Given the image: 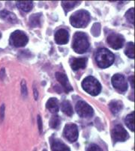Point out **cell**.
<instances>
[{
	"label": "cell",
	"mask_w": 135,
	"mask_h": 151,
	"mask_svg": "<svg viewBox=\"0 0 135 151\" xmlns=\"http://www.w3.org/2000/svg\"><path fill=\"white\" fill-rule=\"evenodd\" d=\"M95 60L98 66L101 68H107L111 66L115 60L114 55L112 52L106 48H101L95 53Z\"/></svg>",
	"instance_id": "cell-1"
},
{
	"label": "cell",
	"mask_w": 135,
	"mask_h": 151,
	"mask_svg": "<svg viewBox=\"0 0 135 151\" xmlns=\"http://www.w3.org/2000/svg\"><path fill=\"white\" fill-rule=\"evenodd\" d=\"M89 42L88 37L83 32H76L72 42V48L75 52L83 54L88 50Z\"/></svg>",
	"instance_id": "cell-2"
},
{
	"label": "cell",
	"mask_w": 135,
	"mask_h": 151,
	"mask_svg": "<svg viewBox=\"0 0 135 151\" xmlns=\"http://www.w3.org/2000/svg\"><path fill=\"white\" fill-rule=\"evenodd\" d=\"M90 21L89 14L86 10H79L70 17V23L74 27L82 28L88 25Z\"/></svg>",
	"instance_id": "cell-3"
},
{
	"label": "cell",
	"mask_w": 135,
	"mask_h": 151,
	"mask_svg": "<svg viewBox=\"0 0 135 151\" xmlns=\"http://www.w3.org/2000/svg\"><path fill=\"white\" fill-rule=\"evenodd\" d=\"M82 87L85 91L92 96H97L101 91L100 82L93 76H87L82 82Z\"/></svg>",
	"instance_id": "cell-4"
},
{
	"label": "cell",
	"mask_w": 135,
	"mask_h": 151,
	"mask_svg": "<svg viewBox=\"0 0 135 151\" xmlns=\"http://www.w3.org/2000/svg\"><path fill=\"white\" fill-rule=\"evenodd\" d=\"M29 41L27 35L22 31L17 30L11 35L10 43L15 47H25Z\"/></svg>",
	"instance_id": "cell-5"
},
{
	"label": "cell",
	"mask_w": 135,
	"mask_h": 151,
	"mask_svg": "<svg viewBox=\"0 0 135 151\" xmlns=\"http://www.w3.org/2000/svg\"><path fill=\"white\" fill-rule=\"evenodd\" d=\"M76 111L78 115L83 118L92 117L94 114L93 109H92L88 103L83 100H80L76 104Z\"/></svg>",
	"instance_id": "cell-6"
},
{
	"label": "cell",
	"mask_w": 135,
	"mask_h": 151,
	"mask_svg": "<svg viewBox=\"0 0 135 151\" xmlns=\"http://www.w3.org/2000/svg\"><path fill=\"white\" fill-rule=\"evenodd\" d=\"M63 135L70 142H75L78 138V129L76 124H68L65 125Z\"/></svg>",
	"instance_id": "cell-7"
},
{
	"label": "cell",
	"mask_w": 135,
	"mask_h": 151,
	"mask_svg": "<svg viewBox=\"0 0 135 151\" xmlns=\"http://www.w3.org/2000/svg\"><path fill=\"white\" fill-rule=\"evenodd\" d=\"M112 141L116 142H125L128 138V134L127 131L124 129L122 125H116L112 131Z\"/></svg>",
	"instance_id": "cell-8"
},
{
	"label": "cell",
	"mask_w": 135,
	"mask_h": 151,
	"mask_svg": "<svg viewBox=\"0 0 135 151\" xmlns=\"http://www.w3.org/2000/svg\"><path fill=\"white\" fill-rule=\"evenodd\" d=\"M107 41L108 45L114 50H119L122 48L125 44V39L123 36L116 33H112L108 35Z\"/></svg>",
	"instance_id": "cell-9"
},
{
	"label": "cell",
	"mask_w": 135,
	"mask_h": 151,
	"mask_svg": "<svg viewBox=\"0 0 135 151\" xmlns=\"http://www.w3.org/2000/svg\"><path fill=\"white\" fill-rule=\"evenodd\" d=\"M112 85L120 93L126 92L128 89V83L126 79L119 73L115 74L112 77Z\"/></svg>",
	"instance_id": "cell-10"
},
{
	"label": "cell",
	"mask_w": 135,
	"mask_h": 151,
	"mask_svg": "<svg viewBox=\"0 0 135 151\" xmlns=\"http://www.w3.org/2000/svg\"><path fill=\"white\" fill-rule=\"evenodd\" d=\"M55 40L57 44L60 45L68 44V42L69 40L68 32L64 29H59L55 34Z\"/></svg>",
	"instance_id": "cell-11"
},
{
	"label": "cell",
	"mask_w": 135,
	"mask_h": 151,
	"mask_svg": "<svg viewBox=\"0 0 135 151\" xmlns=\"http://www.w3.org/2000/svg\"><path fill=\"white\" fill-rule=\"evenodd\" d=\"M56 77L57 79V80L60 82V84L62 85V88H64V90L65 91L66 93H68V92L73 91L72 86L70 84L68 79L67 76L65 73H56Z\"/></svg>",
	"instance_id": "cell-12"
},
{
	"label": "cell",
	"mask_w": 135,
	"mask_h": 151,
	"mask_svg": "<svg viewBox=\"0 0 135 151\" xmlns=\"http://www.w3.org/2000/svg\"><path fill=\"white\" fill-rule=\"evenodd\" d=\"M50 145L52 151H70L69 147L58 138H52L50 140Z\"/></svg>",
	"instance_id": "cell-13"
},
{
	"label": "cell",
	"mask_w": 135,
	"mask_h": 151,
	"mask_svg": "<svg viewBox=\"0 0 135 151\" xmlns=\"http://www.w3.org/2000/svg\"><path fill=\"white\" fill-rule=\"evenodd\" d=\"M87 58H72L71 61V66L74 70H78L80 69H84L86 66Z\"/></svg>",
	"instance_id": "cell-14"
},
{
	"label": "cell",
	"mask_w": 135,
	"mask_h": 151,
	"mask_svg": "<svg viewBox=\"0 0 135 151\" xmlns=\"http://www.w3.org/2000/svg\"><path fill=\"white\" fill-rule=\"evenodd\" d=\"M0 17L4 20L7 21V22H9V23H17V18L16 15L12 12H8L7 10H3L2 12H0Z\"/></svg>",
	"instance_id": "cell-15"
},
{
	"label": "cell",
	"mask_w": 135,
	"mask_h": 151,
	"mask_svg": "<svg viewBox=\"0 0 135 151\" xmlns=\"http://www.w3.org/2000/svg\"><path fill=\"white\" fill-rule=\"evenodd\" d=\"M46 107L52 114H56V113L58 112L59 110H60V107H59V103L57 99H49L48 101L47 102V104H46Z\"/></svg>",
	"instance_id": "cell-16"
},
{
	"label": "cell",
	"mask_w": 135,
	"mask_h": 151,
	"mask_svg": "<svg viewBox=\"0 0 135 151\" xmlns=\"http://www.w3.org/2000/svg\"><path fill=\"white\" fill-rule=\"evenodd\" d=\"M110 109L111 112L113 114H117L121 111V110L123 108V104L121 101L119 100H113L111 101L109 104Z\"/></svg>",
	"instance_id": "cell-17"
},
{
	"label": "cell",
	"mask_w": 135,
	"mask_h": 151,
	"mask_svg": "<svg viewBox=\"0 0 135 151\" xmlns=\"http://www.w3.org/2000/svg\"><path fill=\"white\" fill-rule=\"evenodd\" d=\"M42 14L41 13L34 14L29 17V23L32 27H38L41 26V19Z\"/></svg>",
	"instance_id": "cell-18"
},
{
	"label": "cell",
	"mask_w": 135,
	"mask_h": 151,
	"mask_svg": "<svg viewBox=\"0 0 135 151\" xmlns=\"http://www.w3.org/2000/svg\"><path fill=\"white\" fill-rule=\"evenodd\" d=\"M62 111L64 114H65L66 115L72 116L73 114V109H72V106H71V104L70 103V102L68 100H65V101L62 102Z\"/></svg>",
	"instance_id": "cell-19"
},
{
	"label": "cell",
	"mask_w": 135,
	"mask_h": 151,
	"mask_svg": "<svg viewBox=\"0 0 135 151\" xmlns=\"http://www.w3.org/2000/svg\"><path fill=\"white\" fill-rule=\"evenodd\" d=\"M17 6L18 8L25 12H30L33 8V2H17Z\"/></svg>",
	"instance_id": "cell-20"
},
{
	"label": "cell",
	"mask_w": 135,
	"mask_h": 151,
	"mask_svg": "<svg viewBox=\"0 0 135 151\" xmlns=\"http://www.w3.org/2000/svg\"><path fill=\"white\" fill-rule=\"evenodd\" d=\"M126 126L129 129L134 132V111H132L131 114H128L125 120Z\"/></svg>",
	"instance_id": "cell-21"
},
{
	"label": "cell",
	"mask_w": 135,
	"mask_h": 151,
	"mask_svg": "<svg viewBox=\"0 0 135 151\" xmlns=\"http://www.w3.org/2000/svg\"><path fill=\"white\" fill-rule=\"evenodd\" d=\"M125 53L128 58H134V45L133 42L128 43L126 47V50H125Z\"/></svg>",
	"instance_id": "cell-22"
},
{
	"label": "cell",
	"mask_w": 135,
	"mask_h": 151,
	"mask_svg": "<svg viewBox=\"0 0 135 151\" xmlns=\"http://www.w3.org/2000/svg\"><path fill=\"white\" fill-rule=\"evenodd\" d=\"M79 3H80V2H69V1H68V2H65V1H62V6L64 8L65 13H67V12H68L69 11H71V9H73V8H74L76 5H78Z\"/></svg>",
	"instance_id": "cell-23"
},
{
	"label": "cell",
	"mask_w": 135,
	"mask_h": 151,
	"mask_svg": "<svg viewBox=\"0 0 135 151\" xmlns=\"http://www.w3.org/2000/svg\"><path fill=\"white\" fill-rule=\"evenodd\" d=\"M60 118L59 116L57 115H53L52 117V118L50 119V127H51L52 129H58L59 127L60 126Z\"/></svg>",
	"instance_id": "cell-24"
},
{
	"label": "cell",
	"mask_w": 135,
	"mask_h": 151,
	"mask_svg": "<svg viewBox=\"0 0 135 151\" xmlns=\"http://www.w3.org/2000/svg\"><path fill=\"white\" fill-rule=\"evenodd\" d=\"M126 18L127 21L131 24L134 25V9L133 8H130L126 13Z\"/></svg>",
	"instance_id": "cell-25"
},
{
	"label": "cell",
	"mask_w": 135,
	"mask_h": 151,
	"mask_svg": "<svg viewBox=\"0 0 135 151\" xmlns=\"http://www.w3.org/2000/svg\"><path fill=\"white\" fill-rule=\"evenodd\" d=\"M91 33L95 37H98L100 35V33H101V25H100V23H96L92 26V29H91Z\"/></svg>",
	"instance_id": "cell-26"
},
{
	"label": "cell",
	"mask_w": 135,
	"mask_h": 151,
	"mask_svg": "<svg viewBox=\"0 0 135 151\" xmlns=\"http://www.w3.org/2000/svg\"><path fill=\"white\" fill-rule=\"evenodd\" d=\"M21 93H22V95L24 97L27 96V87H26V81L25 80H22V82H21Z\"/></svg>",
	"instance_id": "cell-27"
},
{
	"label": "cell",
	"mask_w": 135,
	"mask_h": 151,
	"mask_svg": "<svg viewBox=\"0 0 135 151\" xmlns=\"http://www.w3.org/2000/svg\"><path fill=\"white\" fill-rule=\"evenodd\" d=\"M86 151H102V150L98 145H95V144H91L87 147Z\"/></svg>",
	"instance_id": "cell-28"
},
{
	"label": "cell",
	"mask_w": 135,
	"mask_h": 151,
	"mask_svg": "<svg viewBox=\"0 0 135 151\" xmlns=\"http://www.w3.org/2000/svg\"><path fill=\"white\" fill-rule=\"evenodd\" d=\"M5 105L2 104V106H1V107H0V121H1V122L3 121L4 117H5Z\"/></svg>",
	"instance_id": "cell-29"
},
{
	"label": "cell",
	"mask_w": 135,
	"mask_h": 151,
	"mask_svg": "<svg viewBox=\"0 0 135 151\" xmlns=\"http://www.w3.org/2000/svg\"><path fill=\"white\" fill-rule=\"evenodd\" d=\"M38 129L40 133L42 132V121H41V117L40 115L38 116Z\"/></svg>",
	"instance_id": "cell-30"
},
{
	"label": "cell",
	"mask_w": 135,
	"mask_h": 151,
	"mask_svg": "<svg viewBox=\"0 0 135 151\" xmlns=\"http://www.w3.org/2000/svg\"><path fill=\"white\" fill-rule=\"evenodd\" d=\"M5 76V70L4 68H2V70H0V79H4Z\"/></svg>",
	"instance_id": "cell-31"
},
{
	"label": "cell",
	"mask_w": 135,
	"mask_h": 151,
	"mask_svg": "<svg viewBox=\"0 0 135 151\" xmlns=\"http://www.w3.org/2000/svg\"><path fill=\"white\" fill-rule=\"evenodd\" d=\"M34 97L36 100H38V91L36 89V88L34 87Z\"/></svg>",
	"instance_id": "cell-32"
},
{
	"label": "cell",
	"mask_w": 135,
	"mask_h": 151,
	"mask_svg": "<svg viewBox=\"0 0 135 151\" xmlns=\"http://www.w3.org/2000/svg\"><path fill=\"white\" fill-rule=\"evenodd\" d=\"M130 82H131V84L132 85V88H134V76H131L130 77Z\"/></svg>",
	"instance_id": "cell-33"
},
{
	"label": "cell",
	"mask_w": 135,
	"mask_h": 151,
	"mask_svg": "<svg viewBox=\"0 0 135 151\" xmlns=\"http://www.w3.org/2000/svg\"><path fill=\"white\" fill-rule=\"evenodd\" d=\"M1 37H2V34H1V32H0V38H1Z\"/></svg>",
	"instance_id": "cell-34"
}]
</instances>
